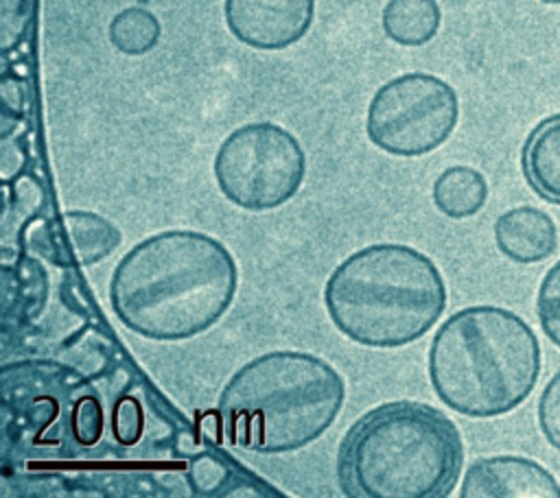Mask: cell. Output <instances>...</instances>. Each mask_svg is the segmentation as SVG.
<instances>
[{"label":"cell","instance_id":"6da1fadb","mask_svg":"<svg viewBox=\"0 0 560 498\" xmlns=\"http://www.w3.org/2000/svg\"><path fill=\"white\" fill-rule=\"evenodd\" d=\"M236 288V260L219 238L195 229H166L122 256L109 280V304L133 334L186 341L228 312Z\"/></svg>","mask_w":560,"mask_h":498},{"label":"cell","instance_id":"7a4b0ae2","mask_svg":"<svg viewBox=\"0 0 560 498\" xmlns=\"http://www.w3.org/2000/svg\"><path fill=\"white\" fill-rule=\"evenodd\" d=\"M464 467V441L440 408L394 400L363 413L343 435L337 478L352 498H446Z\"/></svg>","mask_w":560,"mask_h":498},{"label":"cell","instance_id":"3957f363","mask_svg":"<svg viewBox=\"0 0 560 498\" xmlns=\"http://www.w3.org/2000/svg\"><path fill=\"white\" fill-rule=\"evenodd\" d=\"M427 371L433 393L451 411L492 419L532 395L542 371V349L521 315L477 304L459 308L438 328Z\"/></svg>","mask_w":560,"mask_h":498},{"label":"cell","instance_id":"277c9868","mask_svg":"<svg viewBox=\"0 0 560 498\" xmlns=\"http://www.w3.org/2000/svg\"><path fill=\"white\" fill-rule=\"evenodd\" d=\"M346 400L341 374L324 358L276 349L238 367L219 393L217 417L230 446L284 454L319 439Z\"/></svg>","mask_w":560,"mask_h":498},{"label":"cell","instance_id":"5b68a950","mask_svg":"<svg viewBox=\"0 0 560 498\" xmlns=\"http://www.w3.org/2000/svg\"><path fill=\"white\" fill-rule=\"evenodd\" d=\"M446 301L438 264L402 242H374L350 253L324 284L332 325L346 339L376 349H396L424 336Z\"/></svg>","mask_w":560,"mask_h":498},{"label":"cell","instance_id":"8992f818","mask_svg":"<svg viewBox=\"0 0 560 498\" xmlns=\"http://www.w3.org/2000/svg\"><path fill=\"white\" fill-rule=\"evenodd\" d=\"M212 170L230 203L267 212L298 194L306 177V153L289 129L267 120L247 122L219 144Z\"/></svg>","mask_w":560,"mask_h":498},{"label":"cell","instance_id":"52a82bcc","mask_svg":"<svg viewBox=\"0 0 560 498\" xmlns=\"http://www.w3.org/2000/svg\"><path fill=\"white\" fill-rule=\"evenodd\" d=\"M459 120L451 83L429 72H407L383 83L365 114L368 140L396 157H420L440 149Z\"/></svg>","mask_w":560,"mask_h":498},{"label":"cell","instance_id":"ba28073f","mask_svg":"<svg viewBox=\"0 0 560 498\" xmlns=\"http://www.w3.org/2000/svg\"><path fill=\"white\" fill-rule=\"evenodd\" d=\"M225 26L254 50L298 44L315 20V0H223Z\"/></svg>","mask_w":560,"mask_h":498},{"label":"cell","instance_id":"9c48e42d","mask_svg":"<svg viewBox=\"0 0 560 498\" xmlns=\"http://www.w3.org/2000/svg\"><path fill=\"white\" fill-rule=\"evenodd\" d=\"M462 498H560V481L538 461L518 454L475 459L459 485Z\"/></svg>","mask_w":560,"mask_h":498},{"label":"cell","instance_id":"30bf717a","mask_svg":"<svg viewBox=\"0 0 560 498\" xmlns=\"http://www.w3.org/2000/svg\"><path fill=\"white\" fill-rule=\"evenodd\" d=\"M44 232L50 247L46 258L59 264H98L122 242L118 225L90 210H66Z\"/></svg>","mask_w":560,"mask_h":498},{"label":"cell","instance_id":"8fae6325","mask_svg":"<svg viewBox=\"0 0 560 498\" xmlns=\"http://www.w3.org/2000/svg\"><path fill=\"white\" fill-rule=\"evenodd\" d=\"M494 245L501 256L516 264H536L558 249L553 218L534 205H516L494 221Z\"/></svg>","mask_w":560,"mask_h":498},{"label":"cell","instance_id":"7c38bea8","mask_svg":"<svg viewBox=\"0 0 560 498\" xmlns=\"http://www.w3.org/2000/svg\"><path fill=\"white\" fill-rule=\"evenodd\" d=\"M521 173L545 203L560 205V111L534 124L521 146Z\"/></svg>","mask_w":560,"mask_h":498},{"label":"cell","instance_id":"4fadbf2b","mask_svg":"<svg viewBox=\"0 0 560 498\" xmlns=\"http://www.w3.org/2000/svg\"><path fill=\"white\" fill-rule=\"evenodd\" d=\"M488 192L490 190L483 173L472 166L455 164L435 177L431 199L440 214L462 221L481 212L488 201Z\"/></svg>","mask_w":560,"mask_h":498},{"label":"cell","instance_id":"5bb4252c","mask_svg":"<svg viewBox=\"0 0 560 498\" xmlns=\"http://www.w3.org/2000/svg\"><path fill=\"white\" fill-rule=\"evenodd\" d=\"M442 24L438 0H389L381 13V26L387 39L398 46L429 44Z\"/></svg>","mask_w":560,"mask_h":498},{"label":"cell","instance_id":"9a60e30c","mask_svg":"<svg viewBox=\"0 0 560 498\" xmlns=\"http://www.w3.org/2000/svg\"><path fill=\"white\" fill-rule=\"evenodd\" d=\"M160 35V20L144 7H127L118 11L107 26V37L112 46L129 57L151 52L158 46Z\"/></svg>","mask_w":560,"mask_h":498},{"label":"cell","instance_id":"2e32d148","mask_svg":"<svg viewBox=\"0 0 560 498\" xmlns=\"http://www.w3.org/2000/svg\"><path fill=\"white\" fill-rule=\"evenodd\" d=\"M536 317L545 336L560 349V260L545 271L538 284Z\"/></svg>","mask_w":560,"mask_h":498},{"label":"cell","instance_id":"e0dca14e","mask_svg":"<svg viewBox=\"0 0 560 498\" xmlns=\"http://www.w3.org/2000/svg\"><path fill=\"white\" fill-rule=\"evenodd\" d=\"M70 428L79 446L90 448L101 441L105 428V411L94 395H83L72 404Z\"/></svg>","mask_w":560,"mask_h":498},{"label":"cell","instance_id":"ac0fdd59","mask_svg":"<svg viewBox=\"0 0 560 498\" xmlns=\"http://www.w3.org/2000/svg\"><path fill=\"white\" fill-rule=\"evenodd\" d=\"M109 422H112V435L116 443L125 448L136 446L144 432V411L140 400L133 395H120L114 402Z\"/></svg>","mask_w":560,"mask_h":498},{"label":"cell","instance_id":"d6986e66","mask_svg":"<svg viewBox=\"0 0 560 498\" xmlns=\"http://www.w3.org/2000/svg\"><path fill=\"white\" fill-rule=\"evenodd\" d=\"M536 417L545 441L556 452H560V367L551 374V378L540 391Z\"/></svg>","mask_w":560,"mask_h":498},{"label":"cell","instance_id":"ffe728a7","mask_svg":"<svg viewBox=\"0 0 560 498\" xmlns=\"http://www.w3.org/2000/svg\"><path fill=\"white\" fill-rule=\"evenodd\" d=\"M188 481L197 494H212L228 481V467L219 459L201 454L192 461Z\"/></svg>","mask_w":560,"mask_h":498},{"label":"cell","instance_id":"44dd1931","mask_svg":"<svg viewBox=\"0 0 560 498\" xmlns=\"http://www.w3.org/2000/svg\"><path fill=\"white\" fill-rule=\"evenodd\" d=\"M538 2H542V4H560V0H538Z\"/></svg>","mask_w":560,"mask_h":498}]
</instances>
